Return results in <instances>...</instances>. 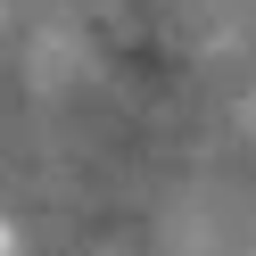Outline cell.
I'll return each mask as SVG.
<instances>
[{
    "label": "cell",
    "mask_w": 256,
    "mask_h": 256,
    "mask_svg": "<svg viewBox=\"0 0 256 256\" xmlns=\"http://www.w3.org/2000/svg\"><path fill=\"white\" fill-rule=\"evenodd\" d=\"M0 256H8V223H0Z\"/></svg>",
    "instance_id": "6da1fadb"
}]
</instances>
